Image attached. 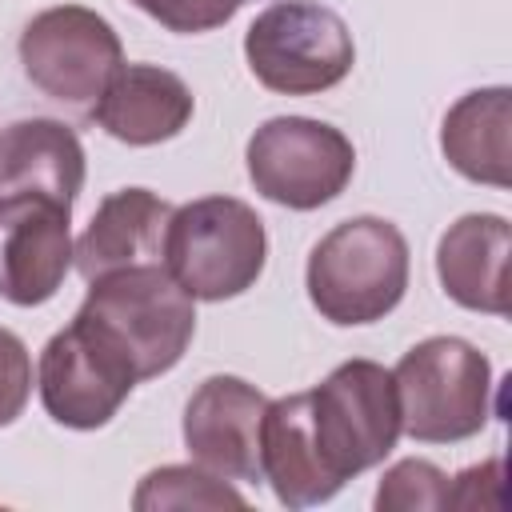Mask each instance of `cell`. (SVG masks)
I'll return each instance as SVG.
<instances>
[{"label":"cell","instance_id":"obj_17","mask_svg":"<svg viewBox=\"0 0 512 512\" xmlns=\"http://www.w3.org/2000/svg\"><path fill=\"white\" fill-rule=\"evenodd\" d=\"M508 132H512V92L504 84L476 88L448 108L440 124V152L464 180L508 188L512 184Z\"/></svg>","mask_w":512,"mask_h":512},{"label":"cell","instance_id":"obj_5","mask_svg":"<svg viewBox=\"0 0 512 512\" xmlns=\"http://www.w3.org/2000/svg\"><path fill=\"white\" fill-rule=\"evenodd\" d=\"M244 56L268 92L316 96L352 72L356 44L340 12L316 0H276L248 24Z\"/></svg>","mask_w":512,"mask_h":512},{"label":"cell","instance_id":"obj_6","mask_svg":"<svg viewBox=\"0 0 512 512\" xmlns=\"http://www.w3.org/2000/svg\"><path fill=\"white\" fill-rule=\"evenodd\" d=\"M320 460L336 484L376 468L400 440L396 380L376 360H344L308 388Z\"/></svg>","mask_w":512,"mask_h":512},{"label":"cell","instance_id":"obj_13","mask_svg":"<svg viewBox=\"0 0 512 512\" xmlns=\"http://www.w3.org/2000/svg\"><path fill=\"white\" fill-rule=\"evenodd\" d=\"M508 252L512 232L496 212H468L436 244V276L452 304L468 312L508 316Z\"/></svg>","mask_w":512,"mask_h":512},{"label":"cell","instance_id":"obj_2","mask_svg":"<svg viewBox=\"0 0 512 512\" xmlns=\"http://www.w3.org/2000/svg\"><path fill=\"white\" fill-rule=\"evenodd\" d=\"M80 316L128 356L136 380L176 368L196 332V300L164 264H136L92 280Z\"/></svg>","mask_w":512,"mask_h":512},{"label":"cell","instance_id":"obj_3","mask_svg":"<svg viewBox=\"0 0 512 512\" xmlns=\"http://www.w3.org/2000/svg\"><path fill=\"white\" fill-rule=\"evenodd\" d=\"M268 260V232L252 204L236 196H200L172 208L164 232V268L192 300H232L248 292Z\"/></svg>","mask_w":512,"mask_h":512},{"label":"cell","instance_id":"obj_18","mask_svg":"<svg viewBox=\"0 0 512 512\" xmlns=\"http://www.w3.org/2000/svg\"><path fill=\"white\" fill-rule=\"evenodd\" d=\"M136 512H160V508H244V496L224 484V476L192 464H164L148 472L132 496Z\"/></svg>","mask_w":512,"mask_h":512},{"label":"cell","instance_id":"obj_14","mask_svg":"<svg viewBox=\"0 0 512 512\" xmlns=\"http://www.w3.org/2000/svg\"><path fill=\"white\" fill-rule=\"evenodd\" d=\"M88 116L120 144L148 148L180 136L192 120L188 84L160 64H124Z\"/></svg>","mask_w":512,"mask_h":512},{"label":"cell","instance_id":"obj_12","mask_svg":"<svg viewBox=\"0 0 512 512\" xmlns=\"http://www.w3.org/2000/svg\"><path fill=\"white\" fill-rule=\"evenodd\" d=\"M172 204L148 188H120L100 200L88 228L72 244L76 272L92 284L108 272L136 264H164V232Z\"/></svg>","mask_w":512,"mask_h":512},{"label":"cell","instance_id":"obj_4","mask_svg":"<svg viewBox=\"0 0 512 512\" xmlns=\"http://www.w3.org/2000/svg\"><path fill=\"white\" fill-rule=\"evenodd\" d=\"M400 428L420 444H460L492 416V364L460 336H428L392 368Z\"/></svg>","mask_w":512,"mask_h":512},{"label":"cell","instance_id":"obj_19","mask_svg":"<svg viewBox=\"0 0 512 512\" xmlns=\"http://www.w3.org/2000/svg\"><path fill=\"white\" fill-rule=\"evenodd\" d=\"M376 512H440L448 508V476L432 460H400L380 476Z\"/></svg>","mask_w":512,"mask_h":512},{"label":"cell","instance_id":"obj_7","mask_svg":"<svg viewBox=\"0 0 512 512\" xmlns=\"http://www.w3.org/2000/svg\"><path fill=\"white\" fill-rule=\"evenodd\" d=\"M244 160L256 192L292 212H312L336 200L356 172L352 140L340 128L312 116L264 120L252 132Z\"/></svg>","mask_w":512,"mask_h":512},{"label":"cell","instance_id":"obj_1","mask_svg":"<svg viewBox=\"0 0 512 512\" xmlns=\"http://www.w3.org/2000/svg\"><path fill=\"white\" fill-rule=\"evenodd\" d=\"M308 300L340 328L384 320L408 288V240L384 216H352L324 232L308 256Z\"/></svg>","mask_w":512,"mask_h":512},{"label":"cell","instance_id":"obj_10","mask_svg":"<svg viewBox=\"0 0 512 512\" xmlns=\"http://www.w3.org/2000/svg\"><path fill=\"white\" fill-rule=\"evenodd\" d=\"M72 268V204L40 192L0 196V296L48 304Z\"/></svg>","mask_w":512,"mask_h":512},{"label":"cell","instance_id":"obj_9","mask_svg":"<svg viewBox=\"0 0 512 512\" xmlns=\"http://www.w3.org/2000/svg\"><path fill=\"white\" fill-rule=\"evenodd\" d=\"M36 384L40 404L56 424L92 432L120 412L140 380L128 356L88 316L76 312L72 324L44 344Z\"/></svg>","mask_w":512,"mask_h":512},{"label":"cell","instance_id":"obj_20","mask_svg":"<svg viewBox=\"0 0 512 512\" xmlns=\"http://www.w3.org/2000/svg\"><path fill=\"white\" fill-rule=\"evenodd\" d=\"M128 4H136L144 16H152L168 32H184V36L212 32L228 24L240 8V0H128Z\"/></svg>","mask_w":512,"mask_h":512},{"label":"cell","instance_id":"obj_22","mask_svg":"<svg viewBox=\"0 0 512 512\" xmlns=\"http://www.w3.org/2000/svg\"><path fill=\"white\" fill-rule=\"evenodd\" d=\"M240 4H244V0H240Z\"/></svg>","mask_w":512,"mask_h":512},{"label":"cell","instance_id":"obj_21","mask_svg":"<svg viewBox=\"0 0 512 512\" xmlns=\"http://www.w3.org/2000/svg\"><path fill=\"white\" fill-rule=\"evenodd\" d=\"M32 396V356L12 328H0V428H8Z\"/></svg>","mask_w":512,"mask_h":512},{"label":"cell","instance_id":"obj_11","mask_svg":"<svg viewBox=\"0 0 512 512\" xmlns=\"http://www.w3.org/2000/svg\"><path fill=\"white\" fill-rule=\"evenodd\" d=\"M268 396L240 376H208L184 404L188 456L224 476L256 484L260 476V424Z\"/></svg>","mask_w":512,"mask_h":512},{"label":"cell","instance_id":"obj_16","mask_svg":"<svg viewBox=\"0 0 512 512\" xmlns=\"http://www.w3.org/2000/svg\"><path fill=\"white\" fill-rule=\"evenodd\" d=\"M84 168V144L60 120L32 116L0 128V196L40 192L76 204L84 188Z\"/></svg>","mask_w":512,"mask_h":512},{"label":"cell","instance_id":"obj_8","mask_svg":"<svg viewBox=\"0 0 512 512\" xmlns=\"http://www.w3.org/2000/svg\"><path fill=\"white\" fill-rule=\"evenodd\" d=\"M20 64L48 100L92 108L124 68V44L96 8L56 4L24 24Z\"/></svg>","mask_w":512,"mask_h":512},{"label":"cell","instance_id":"obj_15","mask_svg":"<svg viewBox=\"0 0 512 512\" xmlns=\"http://www.w3.org/2000/svg\"><path fill=\"white\" fill-rule=\"evenodd\" d=\"M260 476L272 484L284 508L324 504L344 488L332 480V472L320 460L308 392L268 400L264 424H260Z\"/></svg>","mask_w":512,"mask_h":512}]
</instances>
